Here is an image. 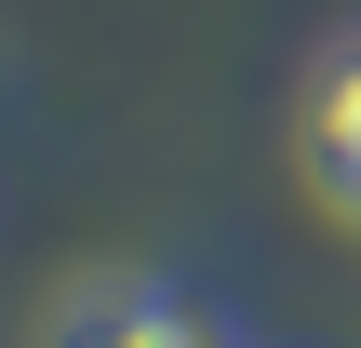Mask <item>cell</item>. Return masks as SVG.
<instances>
[{
  "label": "cell",
  "mask_w": 361,
  "mask_h": 348,
  "mask_svg": "<svg viewBox=\"0 0 361 348\" xmlns=\"http://www.w3.org/2000/svg\"><path fill=\"white\" fill-rule=\"evenodd\" d=\"M295 148H308V188H322V201H335V215L361 228V27L335 40V54H322V67H308Z\"/></svg>",
  "instance_id": "obj_2"
},
{
  "label": "cell",
  "mask_w": 361,
  "mask_h": 348,
  "mask_svg": "<svg viewBox=\"0 0 361 348\" xmlns=\"http://www.w3.org/2000/svg\"><path fill=\"white\" fill-rule=\"evenodd\" d=\"M54 348H255L201 282H107V295H80Z\"/></svg>",
  "instance_id": "obj_1"
}]
</instances>
